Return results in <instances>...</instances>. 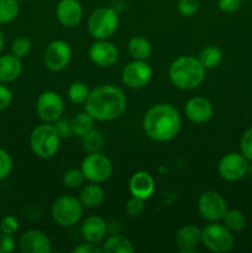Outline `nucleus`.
<instances>
[{
    "mask_svg": "<svg viewBox=\"0 0 252 253\" xmlns=\"http://www.w3.org/2000/svg\"><path fill=\"white\" fill-rule=\"evenodd\" d=\"M37 115L42 121L54 124L62 118L64 111V101L58 93L53 90L43 91L36 103Z\"/></svg>",
    "mask_w": 252,
    "mask_h": 253,
    "instance_id": "obj_9",
    "label": "nucleus"
},
{
    "mask_svg": "<svg viewBox=\"0 0 252 253\" xmlns=\"http://www.w3.org/2000/svg\"><path fill=\"white\" fill-rule=\"evenodd\" d=\"M12 166H14V162L10 153L0 148V180L5 179L11 174Z\"/></svg>",
    "mask_w": 252,
    "mask_h": 253,
    "instance_id": "obj_33",
    "label": "nucleus"
},
{
    "mask_svg": "<svg viewBox=\"0 0 252 253\" xmlns=\"http://www.w3.org/2000/svg\"><path fill=\"white\" fill-rule=\"evenodd\" d=\"M128 189H130V193L132 197L147 200L155 193V179H153L150 173L145 172V170L136 172L131 177L130 183H128Z\"/></svg>",
    "mask_w": 252,
    "mask_h": 253,
    "instance_id": "obj_20",
    "label": "nucleus"
},
{
    "mask_svg": "<svg viewBox=\"0 0 252 253\" xmlns=\"http://www.w3.org/2000/svg\"><path fill=\"white\" fill-rule=\"evenodd\" d=\"M82 236L86 242L91 244H100L105 240L108 234V225L106 221L99 215H90L82 222Z\"/></svg>",
    "mask_w": 252,
    "mask_h": 253,
    "instance_id": "obj_18",
    "label": "nucleus"
},
{
    "mask_svg": "<svg viewBox=\"0 0 252 253\" xmlns=\"http://www.w3.org/2000/svg\"><path fill=\"white\" fill-rule=\"evenodd\" d=\"M249 1H252V0H249Z\"/></svg>",
    "mask_w": 252,
    "mask_h": 253,
    "instance_id": "obj_45",
    "label": "nucleus"
},
{
    "mask_svg": "<svg viewBox=\"0 0 252 253\" xmlns=\"http://www.w3.org/2000/svg\"><path fill=\"white\" fill-rule=\"evenodd\" d=\"M22 72L21 58L14 54L0 56V83H10L16 81Z\"/></svg>",
    "mask_w": 252,
    "mask_h": 253,
    "instance_id": "obj_21",
    "label": "nucleus"
},
{
    "mask_svg": "<svg viewBox=\"0 0 252 253\" xmlns=\"http://www.w3.org/2000/svg\"><path fill=\"white\" fill-rule=\"evenodd\" d=\"M84 180H85V178H84L83 172H82V169H77V168L68 169L63 174V184L67 188H72V189L81 187Z\"/></svg>",
    "mask_w": 252,
    "mask_h": 253,
    "instance_id": "obj_31",
    "label": "nucleus"
},
{
    "mask_svg": "<svg viewBox=\"0 0 252 253\" xmlns=\"http://www.w3.org/2000/svg\"><path fill=\"white\" fill-rule=\"evenodd\" d=\"M175 242L179 253L197 252V246L202 244V229L195 225H185L175 234Z\"/></svg>",
    "mask_w": 252,
    "mask_h": 253,
    "instance_id": "obj_19",
    "label": "nucleus"
},
{
    "mask_svg": "<svg viewBox=\"0 0 252 253\" xmlns=\"http://www.w3.org/2000/svg\"><path fill=\"white\" fill-rule=\"evenodd\" d=\"M249 161L242 153L231 152L225 155L217 165L220 177L227 182H237L247 174Z\"/></svg>",
    "mask_w": 252,
    "mask_h": 253,
    "instance_id": "obj_11",
    "label": "nucleus"
},
{
    "mask_svg": "<svg viewBox=\"0 0 252 253\" xmlns=\"http://www.w3.org/2000/svg\"><path fill=\"white\" fill-rule=\"evenodd\" d=\"M19 249L22 253H49L52 251V244L47 234L41 230L32 229L21 235Z\"/></svg>",
    "mask_w": 252,
    "mask_h": 253,
    "instance_id": "obj_14",
    "label": "nucleus"
},
{
    "mask_svg": "<svg viewBox=\"0 0 252 253\" xmlns=\"http://www.w3.org/2000/svg\"><path fill=\"white\" fill-rule=\"evenodd\" d=\"M221 220L222 224L232 232L241 231L246 226V216H245V214L241 210L227 209Z\"/></svg>",
    "mask_w": 252,
    "mask_h": 253,
    "instance_id": "obj_27",
    "label": "nucleus"
},
{
    "mask_svg": "<svg viewBox=\"0 0 252 253\" xmlns=\"http://www.w3.org/2000/svg\"><path fill=\"white\" fill-rule=\"evenodd\" d=\"M16 1H19V2H20V1H24V0H16Z\"/></svg>",
    "mask_w": 252,
    "mask_h": 253,
    "instance_id": "obj_44",
    "label": "nucleus"
},
{
    "mask_svg": "<svg viewBox=\"0 0 252 253\" xmlns=\"http://www.w3.org/2000/svg\"><path fill=\"white\" fill-rule=\"evenodd\" d=\"M15 240L12 235L0 232V253H11L15 250Z\"/></svg>",
    "mask_w": 252,
    "mask_h": 253,
    "instance_id": "obj_39",
    "label": "nucleus"
},
{
    "mask_svg": "<svg viewBox=\"0 0 252 253\" xmlns=\"http://www.w3.org/2000/svg\"><path fill=\"white\" fill-rule=\"evenodd\" d=\"M119 16L111 7H98L88 19V31L95 40H109L116 32Z\"/></svg>",
    "mask_w": 252,
    "mask_h": 253,
    "instance_id": "obj_5",
    "label": "nucleus"
},
{
    "mask_svg": "<svg viewBox=\"0 0 252 253\" xmlns=\"http://www.w3.org/2000/svg\"><path fill=\"white\" fill-rule=\"evenodd\" d=\"M198 58L205 69H214L222 62V52L219 47L208 46L200 51Z\"/></svg>",
    "mask_w": 252,
    "mask_h": 253,
    "instance_id": "obj_26",
    "label": "nucleus"
},
{
    "mask_svg": "<svg viewBox=\"0 0 252 253\" xmlns=\"http://www.w3.org/2000/svg\"><path fill=\"white\" fill-rule=\"evenodd\" d=\"M152 68L147 61L133 59L126 64L121 73L123 83L130 89H141L150 83L152 78Z\"/></svg>",
    "mask_w": 252,
    "mask_h": 253,
    "instance_id": "obj_12",
    "label": "nucleus"
},
{
    "mask_svg": "<svg viewBox=\"0 0 252 253\" xmlns=\"http://www.w3.org/2000/svg\"><path fill=\"white\" fill-rule=\"evenodd\" d=\"M84 105L94 120L113 121L125 113L126 96L118 86L104 84L90 91Z\"/></svg>",
    "mask_w": 252,
    "mask_h": 253,
    "instance_id": "obj_1",
    "label": "nucleus"
},
{
    "mask_svg": "<svg viewBox=\"0 0 252 253\" xmlns=\"http://www.w3.org/2000/svg\"><path fill=\"white\" fill-rule=\"evenodd\" d=\"M81 169L84 178L91 183H104L113 174V163L100 152L88 153L82 161Z\"/></svg>",
    "mask_w": 252,
    "mask_h": 253,
    "instance_id": "obj_8",
    "label": "nucleus"
},
{
    "mask_svg": "<svg viewBox=\"0 0 252 253\" xmlns=\"http://www.w3.org/2000/svg\"><path fill=\"white\" fill-rule=\"evenodd\" d=\"M205 71L199 58L194 56H180L170 63L168 68L169 81L175 88L193 90L205 79Z\"/></svg>",
    "mask_w": 252,
    "mask_h": 253,
    "instance_id": "obj_3",
    "label": "nucleus"
},
{
    "mask_svg": "<svg viewBox=\"0 0 252 253\" xmlns=\"http://www.w3.org/2000/svg\"><path fill=\"white\" fill-rule=\"evenodd\" d=\"M12 101V93L4 83H0V111L10 106Z\"/></svg>",
    "mask_w": 252,
    "mask_h": 253,
    "instance_id": "obj_41",
    "label": "nucleus"
},
{
    "mask_svg": "<svg viewBox=\"0 0 252 253\" xmlns=\"http://www.w3.org/2000/svg\"><path fill=\"white\" fill-rule=\"evenodd\" d=\"M4 43H5L4 32H2L1 29H0V52H1L2 48H4Z\"/></svg>",
    "mask_w": 252,
    "mask_h": 253,
    "instance_id": "obj_43",
    "label": "nucleus"
},
{
    "mask_svg": "<svg viewBox=\"0 0 252 253\" xmlns=\"http://www.w3.org/2000/svg\"><path fill=\"white\" fill-rule=\"evenodd\" d=\"M177 9L182 16L190 17L199 10V0H179Z\"/></svg>",
    "mask_w": 252,
    "mask_h": 253,
    "instance_id": "obj_35",
    "label": "nucleus"
},
{
    "mask_svg": "<svg viewBox=\"0 0 252 253\" xmlns=\"http://www.w3.org/2000/svg\"><path fill=\"white\" fill-rule=\"evenodd\" d=\"M128 52L133 59L147 61L152 54V46L147 39L142 36H135L128 41Z\"/></svg>",
    "mask_w": 252,
    "mask_h": 253,
    "instance_id": "obj_24",
    "label": "nucleus"
},
{
    "mask_svg": "<svg viewBox=\"0 0 252 253\" xmlns=\"http://www.w3.org/2000/svg\"><path fill=\"white\" fill-rule=\"evenodd\" d=\"M89 58L98 67H111L119 58V49L108 40H96L89 48Z\"/></svg>",
    "mask_w": 252,
    "mask_h": 253,
    "instance_id": "obj_15",
    "label": "nucleus"
},
{
    "mask_svg": "<svg viewBox=\"0 0 252 253\" xmlns=\"http://www.w3.org/2000/svg\"><path fill=\"white\" fill-rule=\"evenodd\" d=\"M72 253H103V249L99 247L98 244L85 241V244H81L79 246L74 247Z\"/></svg>",
    "mask_w": 252,
    "mask_h": 253,
    "instance_id": "obj_42",
    "label": "nucleus"
},
{
    "mask_svg": "<svg viewBox=\"0 0 252 253\" xmlns=\"http://www.w3.org/2000/svg\"><path fill=\"white\" fill-rule=\"evenodd\" d=\"M31 51V41L27 37H17L11 44V53L19 58H24Z\"/></svg>",
    "mask_w": 252,
    "mask_h": 253,
    "instance_id": "obj_32",
    "label": "nucleus"
},
{
    "mask_svg": "<svg viewBox=\"0 0 252 253\" xmlns=\"http://www.w3.org/2000/svg\"><path fill=\"white\" fill-rule=\"evenodd\" d=\"M20 11L19 1L16 0H0V24L14 21Z\"/></svg>",
    "mask_w": 252,
    "mask_h": 253,
    "instance_id": "obj_30",
    "label": "nucleus"
},
{
    "mask_svg": "<svg viewBox=\"0 0 252 253\" xmlns=\"http://www.w3.org/2000/svg\"><path fill=\"white\" fill-rule=\"evenodd\" d=\"M67 93H68V98L72 103L77 104V105H82V104H85L86 99L90 94V90L83 82H73L68 86Z\"/></svg>",
    "mask_w": 252,
    "mask_h": 253,
    "instance_id": "obj_28",
    "label": "nucleus"
},
{
    "mask_svg": "<svg viewBox=\"0 0 252 253\" xmlns=\"http://www.w3.org/2000/svg\"><path fill=\"white\" fill-rule=\"evenodd\" d=\"M198 210L203 219L209 222H217L222 219L227 210L224 198L214 190L204 192L198 200Z\"/></svg>",
    "mask_w": 252,
    "mask_h": 253,
    "instance_id": "obj_10",
    "label": "nucleus"
},
{
    "mask_svg": "<svg viewBox=\"0 0 252 253\" xmlns=\"http://www.w3.org/2000/svg\"><path fill=\"white\" fill-rule=\"evenodd\" d=\"M240 151L247 161H252V126L242 133L240 140Z\"/></svg>",
    "mask_w": 252,
    "mask_h": 253,
    "instance_id": "obj_34",
    "label": "nucleus"
},
{
    "mask_svg": "<svg viewBox=\"0 0 252 253\" xmlns=\"http://www.w3.org/2000/svg\"><path fill=\"white\" fill-rule=\"evenodd\" d=\"M81 138H82V145H83L84 151H86L88 153L100 152V150L103 148L104 137L103 135H101L100 131H96L93 128L90 132L82 136Z\"/></svg>",
    "mask_w": 252,
    "mask_h": 253,
    "instance_id": "obj_29",
    "label": "nucleus"
},
{
    "mask_svg": "<svg viewBox=\"0 0 252 253\" xmlns=\"http://www.w3.org/2000/svg\"><path fill=\"white\" fill-rule=\"evenodd\" d=\"M185 116L194 124H205L212 118L214 108L208 99L202 96H194L189 99L184 106Z\"/></svg>",
    "mask_w": 252,
    "mask_h": 253,
    "instance_id": "obj_16",
    "label": "nucleus"
},
{
    "mask_svg": "<svg viewBox=\"0 0 252 253\" xmlns=\"http://www.w3.org/2000/svg\"><path fill=\"white\" fill-rule=\"evenodd\" d=\"M182 118L177 109L167 103L151 106L143 118V130L151 140L167 142L179 133Z\"/></svg>",
    "mask_w": 252,
    "mask_h": 253,
    "instance_id": "obj_2",
    "label": "nucleus"
},
{
    "mask_svg": "<svg viewBox=\"0 0 252 253\" xmlns=\"http://www.w3.org/2000/svg\"><path fill=\"white\" fill-rule=\"evenodd\" d=\"M242 4V0H217V6L222 12L231 14L237 11Z\"/></svg>",
    "mask_w": 252,
    "mask_h": 253,
    "instance_id": "obj_40",
    "label": "nucleus"
},
{
    "mask_svg": "<svg viewBox=\"0 0 252 253\" xmlns=\"http://www.w3.org/2000/svg\"><path fill=\"white\" fill-rule=\"evenodd\" d=\"M103 253H132L135 251V246L127 237L123 235H113L104 240Z\"/></svg>",
    "mask_w": 252,
    "mask_h": 253,
    "instance_id": "obj_23",
    "label": "nucleus"
},
{
    "mask_svg": "<svg viewBox=\"0 0 252 253\" xmlns=\"http://www.w3.org/2000/svg\"><path fill=\"white\" fill-rule=\"evenodd\" d=\"M57 20L66 27H74L83 17V6L79 0H61L56 7Z\"/></svg>",
    "mask_w": 252,
    "mask_h": 253,
    "instance_id": "obj_17",
    "label": "nucleus"
},
{
    "mask_svg": "<svg viewBox=\"0 0 252 253\" xmlns=\"http://www.w3.org/2000/svg\"><path fill=\"white\" fill-rule=\"evenodd\" d=\"M79 200L84 208H96L105 199V192L99 183H89L82 188L79 193Z\"/></svg>",
    "mask_w": 252,
    "mask_h": 253,
    "instance_id": "obj_22",
    "label": "nucleus"
},
{
    "mask_svg": "<svg viewBox=\"0 0 252 253\" xmlns=\"http://www.w3.org/2000/svg\"><path fill=\"white\" fill-rule=\"evenodd\" d=\"M72 58V48L63 40L52 41L44 49V66L51 72H61L69 64Z\"/></svg>",
    "mask_w": 252,
    "mask_h": 253,
    "instance_id": "obj_13",
    "label": "nucleus"
},
{
    "mask_svg": "<svg viewBox=\"0 0 252 253\" xmlns=\"http://www.w3.org/2000/svg\"><path fill=\"white\" fill-rule=\"evenodd\" d=\"M59 137L53 124L44 123L32 130L30 135V147L32 152L41 160H49L59 150Z\"/></svg>",
    "mask_w": 252,
    "mask_h": 253,
    "instance_id": "obj_4",
    "label": "nucleus"
},
{
    "mask_svg": "<svg viewBox=\"0 0 252 253\" xmlns=\"http://www.w3.org/2000/svg\"><path fill=\"white\" fill-rule=\"evenodd\" d=\"M54 127H56L57 132H58L61 138H69L73 136L71 120H68V119H58V120L54 123Z\"/></svg>",
    "mask_w": 252,
    "mask_h": 253,
    "instance_id": "obj_38",
    "label": "nucleus"
},
{
    "mask_svg": "<svg viewBox=\"0 0 252 253\" xmlns=\"http://www.w3.org/2000/svg\"><path fill=\"white\" fill-rule=\"evenodd\" d=\"M19 227H20L19 220H17L15 216H12V215H7V216H5L4 219L0 221V230H1V232H5V234H9V235L16 234Z\"/></svg>",
    "mask_w": 252,
    "mask_h": 253,
    "instance_id": "obj_37",
    "label": "nucleus"
},
{
    "mask_svg": "<svg viewBox=\"0 0 252 253\" xmlns=\"http://www.w3.org/2000/svg\"><path fill=\"white\" fill-rule=\"evenodd\" d=\"M126 212H127L128 216L131 217H137L145 210V200L140 199V198L132 197L131 199H128V202L126 203Z\"/></svg>",
    "mask_w": 252,
    "mask_h": 253,
    "instance_id": "obj_36",
    "label": "nucleus"
},
{
    "mask_svg": "<svg viewBox=\"0 0 252 253\" xmlns=\"http://www.w3.org/2000/svg\"><path fill=\"white\" fill-rule=\"evenodd\" d=\"M202 244L209 251L225 253L231 251L235 244V237L224 224L211 222L202 229Z\"/></svg>",
    "mask_w": 252,
    "mask_h": 253,
    "instance_id": "obj_7",
    "label": "nucleus"
},
{
    "mask_svg": "<svg viewBox=\"0 0 252 253\" xmlns=\"http://www.w3.org/2000/svg\"><path fill=\"white\" fill-rule=\"evenodd\" d=\"M94 118L91 115H89L88 113H79L76 116L71 119V126L72 131H73V135L82 136L86 135L88 132H90L94 128Z\"/></svg>",
    "mask_w": 252,
    "mask_h": 253,
    "instance_id": "obj_25",
    "label": "nucleus"
},
{
    "mask_svg": "<svg viewBox=\"0 0 252 253\" xmlns=\"http://www.w3.org/2000/svg\"><path fill=\"white\" fill-rule=\"evenodd\" d=\"M83 204L74 197H59L52 204L51 215L56 224L63 227H71L79 222L83 215Z\"/></svg>",
    "mask_w": 252,
    "mask_h": 253,
    "instance_id": "obj_6",
    "label": "nucleus"
}]
</instances>
